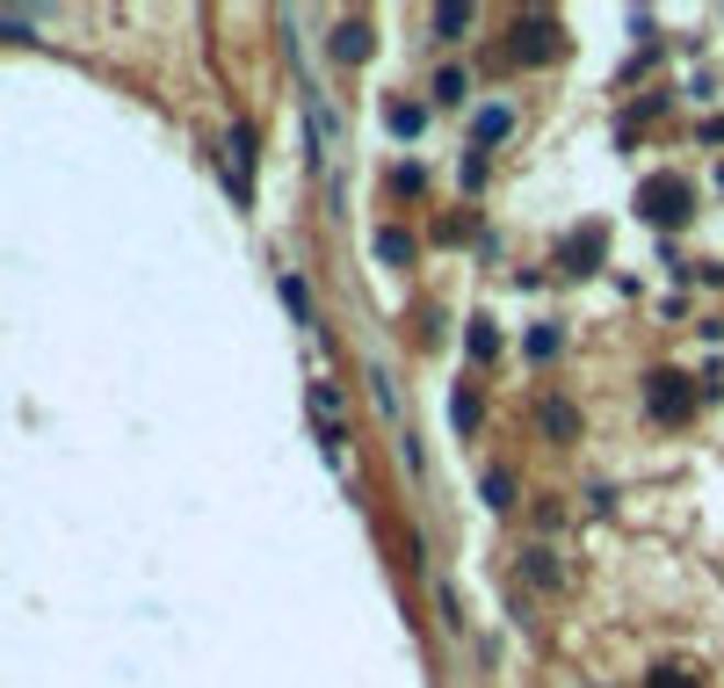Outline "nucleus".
Masks as SVG:
<instances>
[{
	"instance_id": "obj_14",
	"label": "nucleus",
	"mask_w": 724,
	"mask_h": 688,
	"mask_svg": "<svg viewBox=\"0 0 724 688\" xmlns=\"http://www.w3.org/2000/svg\"><path fill=\"white\" fill-rule=\"evenodd\" d=\"M311 406L327 413V421H341V392H333V384H319V392H311Z\"/></svg>"
},
{
	"instance_id": "obj_3",
	"label": "nucleus",
	"mask_w": 724,
	"mask_h": 688,
	"mask_svg": "<svg viewBox=\"0 0 724 688\" xmlns=\"http://www.w3.org/2000/svg\"><path fill=\"white\" fill-rule=\"evenodd\" d=\"M515 52L551 58V52H558V22H551V15H522V22H515Z\"/></svg>"
},
{
	"instance_id": "obj_9",
	"label": "nucleus",
	"mask_w": 724,
	"mask_h": 688,
	"mask_svg": "<svg viewBox=\"0 0 724 688\" xmlns=\"http://www.w3.org/2000/svg\"><path fill=\"white\" fill-rule=\"evenodd\" d=\"M420 123H428V109H414V102H392V131H398V138H414Z\"/></svg>"
},
{
	"instance_id": "obj_2",
	"label": "nucleus",
	"mask_w": 724,
	"mask_h": 688,
	"mask_svg": "<svg viewBox=\"0 0 724 688\" xmlns=\"http://www.w3.org/2000/svg\"><path fill=\"white\" fill-rule=\"evenodd\" d=\"M645 406H652V421H689V406H695V384L681 378V370H659V378L645 384Z\"/></svg>"
},
{
	"instance_id": "obj_12",
	"label": "nucleus",
	"mask_w": 724,
	"mask_h": 688,
	"mask_svg": "<svg viewBox=\"0 0 724 688\" xmlns=\"http://www.w3.org/2000/svg\"><path fill=\"white\" fill-rule=\"evenodd\" d=\"M471 87H464V73H442V80H435V102H464Z\"/></svg>"
},
{
	"instance_id": "obj_11",
	"label": "nucleus",
	"mask_w": 724,
	"mask_h": 688,
	"mask_svg": "<svg viewBox=\"0 0 724 688\" xmlns=\"http://www.w3.org/2000/svg\"><path fill=\"white\" fill-rule=\"evenodd\" d=\"M485 500H493V507H507V500H515V479H507V471H485Z\"/></svg>"
},
{
	"instance_id": "obj_8",
	"label": "nucleus",
	"mask_w": 724,
	"mask_h": 688,
	"mask_svg": "<svg viewBox=\"0 0 724 688\" xmlns=\"http://www.w3.org/2000/svg\"><path fill=\"white\" fill-rule=\"evenodd\" d=\"M544 428H551L558 443H572V435H580V413H572L566 398H551V406H544Z\"/></svg>"
},
{
	"instance_id": "obj_13",
	"label": "nucleus",
	"mask_w": 724,
	"mask_h": 688,
	"mask_svg": "<svg viewBox=\"0 0 724 688\" xmlns=\"http://www.w3.org/2000/svg\"><path fill=\"white\" fill-rule=\"evenodd\" d=\"M479 138H507V109H479Z\"/></svg>"
},
{
	"instance_id": "obj_7",
	"label": "nucleus",
	"mask_w": 724,
	"mask_h": 688,
	"mask_svg": "<svg viewBox=\"0 0 724 688\" xmlns=\"http://www.w3.org/2000/svg\"><path fill=\"white\" fill-rule=\"evenodd\" d=\"M377 261H392V269H406V261H414V240H406L398 225H384V232H377Z\"/></svg>"
},
{
	"instance_id": "obj_5",
	"label": "nucleus",
	"mask_w": 724,
	"mask_h": 688,
	"mask_svg": "<svg viewBox=\"0 0 724 688\" xmlns=\"http://www.w3.org/2000/svg\"><path fill=\"white\" fill-rule=\"evenodd\" d=\"M333 58H341V66H355V58H370V22H341V30H333Z\"/></svg>"
},
{
	"instance_id": "obj_4",
	"label": "nucleus",
	"mask_w": 724,
	"mask_h": 688,
	"mask_svg": "<svg viewBox=\"0 0 724 688\" xmlns=\"http://www.w3.org/2000/svg\"><path fill=\"white\" fill-rule=\"evenodd\" d=\"M232 189H240V204L254 196V131L246 123H232Z\"/></svg>"
},
{
	"instance_id": "obj_1",
	"label": "nucleus",
	"mask_w": 724,
	"mask_h": 688,
	"mask_svg": "<svg viewBox=\"0 0 724 688\" xmlns=\"http://www.w3.org/2000/svg\"><path fill=\"white\" fill-rule=\"evenodd\" d=\"M638 210H645L652 225H681V218L695 210V189L681 182V174H652V182L638 189Z\"/></svg>"
},
{
	"instance_id": "obj_10",
	"label": "nucleus",
	"mask_w": 724,
	"mask_h": 688,
	"mask_svg": "<svg viewBox=\"0 0 724 688\" xmlns=\"http://www.w3.org/2000/svg\"><path fill=\"white\" fill-rule=\"evenodd\" d=\"M529 572H536V580H544V587H558V580H566V572H558V558H551V550H529Z\"/></svg>"
},
{
	"instance_id": "obj_15",
	"label": "nucleus",
	"mask_w": 724,
	"mask_h": 688,
	"mask_svg": "<svg viewBox=\"0 0 724 688\" xmlns=\"http://www.w3.org/2000/svg\"><path fill=\"white\" fill-rule=\"evenodd\" d=\"M471 356H479V362L493 356V327H485V319H471Z\"/></svg>"
},
{
	"instance_id": "obj_16",
	"label": "nucleus",
	"mask_w": 724,
	"mask_h": 688,
	"mask_svg": "<svg viewBox=\"0 0 724 688\" xmlns=\"http://www.w3.org/2000/svg\"><path fill=\"white\" fill-rule=\"evenodd\" d=\"M652 688H695V681H689L681 667H659V674H652Z\"/></svg>"
},
{
	"instance_id": "obj_6",
	"label": "nucleus",
	"mask_w": 724,
	"mask_h": 688,
	"mask_svg": "<svg viewBox=\"0 0 724 688\" xmlns=\"http://www.w3.org/2000/svg\"><path fill=\"white\" fill-rule=\"evenodd\" d=\"M464 30H471V0H442L435 8V36L449 44V36H464Z\"/></svg>"
}]
</instances>
